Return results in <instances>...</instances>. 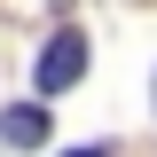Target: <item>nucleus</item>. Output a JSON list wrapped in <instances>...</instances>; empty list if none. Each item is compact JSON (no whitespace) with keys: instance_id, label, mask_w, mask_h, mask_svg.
I'll use <instances>...</instances> for the list:
<instances>
[{"instance_id":"obj_1","label":"nucleus","mask_w":157,"mask_h":157,"mask_svg":"<svg viewBox=\"0 0 157 157\" xmlns=\"http://www.w3.org/2000/svg\"><path fill=\"white\" fill-rule=\"evenodd\" d=\"M78 71H86V32H55L47 47H39V71H32V86H39V94H63Z\"/></svg>"},{"instance_id":"obj_2","label":"nucleus","mask_w":157,"mask_h":157,"mask_svg":"<svg viewBox=\"0 0 157 157\" xmlns=\"http://www.w3.org/2000/svg\"><path fill=\"white\" fill-rule=\"evenodd\" d=\"M0 134L16 141V149H39V141H47V110H39V102H16V110L0 118Z\"/></svg>"},{"instance_id":"obj_3","label":"nucleus","mask_w":157,"mask_h":157,"mask_svg":"<svg viewBox=\"0 0 157 157\" xmlns=\"http://www.w3.org/2000/svg\"><path fill=\"white\" fill-rule=\"evenodd\" d=\"M63 157H110V149H94V141H86V149H63Z\"/></svg>"},{"instance_id":"obj_4","label":"nucleus","mask_w":157,"mask_h":157,"mask_svg":"<svg viewBox=\"0 0 157 157\" xmlns=\"http://www.w3.org/2000/svg\"><path fill=\"white\" fill-rule=\"evenodd\" d=\"M149 110H157V78H149Z\"/></svg>"}]
</instances>
